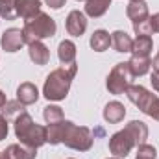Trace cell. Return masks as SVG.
Returning a JSON list of instances; mask_svg holds the SVG:
<instances>
[{
	"label": "cell",
	"mask_w": 159,
	"mask_h": 159,
	"mask_svg": "<svg viewBox=\"0 0 159 159\" xmlns=\"http://www.w3.org/2000/svg\"><path fill=\"white\" fill-rule=\"evenodd\" d=\"M17 100L22 104V106H32L39 100V91L37 87L32 83V81H24L19 85L17 89Z\"/></svg>",
	"instance_id": "obj_13"
},
{
	"label": "cell",
	"mask_w": 159,
	"mask_h": 159,
	"mask_svg": "<svg viewBox=\"0 0 159 159\" xmlns=\"http://www.w3.org/2000/svg\"><path fill=\"white\" fill-rule=\"evenodd\" d=\"M93 133L85 126H76L70 120H63V139L61 143L67 148L78 150V152H87L93 146Z\"/></svg>",
	"instance_id": "obj_4"
},
{
	"label": "cell",
	"mask_w": 159,
	"mask_h": 159,
	"mask_svg": "<svg viewBox=\"0 0 159 159\" xmlns=\"http://www.w3.org/2000/svg\"><path fill=\"white\" fill-rule=\"evenodd\" d=\"M124 117H126V107H124V104H120L117 100L109 102L104 107V119H106V122H109V124H119Z\"/></svg>",
	"instance_id": "obj_16"
},
{
	"label": "cell",
	"mask_w": 159,
	"mask_h": 159,
	"mask_svg": "<svg viewBox=\"0 0 159 159\" xmlns=\"http://www.w3.org/2000/svg\"><path fill=\"white\" fill-rule=\"evenodd\" d=\"M22 111H26V109H24V106H22L19 100H11V102H6V104H4V107H2V115H4L6 119L17 117V115H20Z\"/></svg>",
	"instance_id": "obj_25"
},
{
	"label": "cell",
	"mask_w": 159,
	"mask_h": 159,
	"mask_svg": "<svg viewBox=\"0 0 159 159\" xmlns=\"http://www.w3.org/2000/svg\"><path fill=\"white\" fill-rule=\"evenodd\" d=\"M150 81H152V87L159 93V72L154 70V72H152V76H150Z\"/></svg>",
	"instance_id": "obj_33"
},
{
	"label": "cell",
	"mask_w": 159,
	"mask_h": 159,
	"mask_svg": "<svg viewBox=\"0 0 159 159\" xmlns=\"http://www.w3.org/2000/svg\"><path fill=\"white\" fill-rule=\"evenodd\" d=\"M133 80H135V76H133L128 61L126 63H117L111 69L107 80H106V87L111 94H124L128 91V87L133 83Z\"/></svg>",
	"instance_id": "obj_5"
},
{
	"label": "cell",
	"mask_w": 159,
	"mask_h": 159,
	"mask_svg": "<svg viewBox=\"0 0 159 159\" xmlns=\"http://www.w3.org/2000/svg\"><path fill=\"white\" fill-rule=\"evenodd\" d=\"M28 54H30V59L39 67L46 65L50 61V50L43 41H35V43L28 44Z\"/></svg>",
	"instance_id": "obj_14"
},
{
	"label": "cell",
	"mask_w": 159,
	"mask_h": 159,
	"mask_svg": "<svg viewBox=\"0 0 159 159\" xmlns=\"http://www.w3.org/2000/svg\"><path fill=\"white\" fill-rule=\"evenodd\" d=\"M56 30H57L56 20L50 15H46V13H39L34 19L24 22V26H22L24 43L32 44L35 41H43L46 37H52V35H56Z\"/></svg>",
	"instance_id": "obj_3"
},
{
	"label": "cell",
	"mask_w": 159,
	"mask_h": 159,
	"mask_svg": "<svg viewBox=\"0 0 159 159\" xmlns=\"http://www.w3.org/2000/svg\"><path fill=\"white\" fill-rule=\"evenodd\" d=\"M131 148H135V141L131 139V135L126 129H120V131L111 135V139H109V152L113 154V157H119V159L126 157L131 152Z\"/></svg>",
	"instance_id": "obj_7"
},
{
	"label": "cell",
	"mask_w": 159,
	"mask_h": 159,
	"mask_svg": "<svg viewBox=\"0 0 159 159\" xmlns=\"http://www.w3.org/2000/svg\"><path fill=\"white\" fill-rule=\"evenodd\" d=\"M157 157V152L152 144H139L137 146V157L135 159H156Z\"/></svg>",
	"instance_id": "obj_27"
},
{
	"label": "cell",
	"mask_w": 159,
	"mask_h": 159,
	"mask_svg": "<svg viewBox=\"0 0 159 159\" xmlns=\"http://www.w3.org/2000/svg\"><path fill=\"white\" fill-rule=\"evenodd\" d=\"M15 11L17 17L30 20L41 13V0H15Z\"/></svg>",
	"instance_id": "obj_11"
},
{
	"label": "cell",
	"mask_w": 159,
	"mask_h": 159,
	"mask_svg": "<svg viewBox=\"0 0 159 159\" xmlns=\"http://www.w3.org/2000/svg\"><path fill=\"white\" fill-rule=\"evenodd\" d=\"M126 94H128L129 102H133L144 115H148V111L152 109L154 102L157 100V96H156L154 93H150L146 87H143V85H133V83L128 87Z\"/></svg>",
	"instance_id": "obj_6"
},
{
	"label": "cell",
	"mask_w": 159,
	"mask_h": 159,
	"mask_svg": "<svg viewBox=\"0 0 159 159\" xmlns=\"http://www.w3.org/2000/svg\"><path fill=\"white\" fill-rule=\"evenodd\" d=\"M154 48V41L150 35H137L131 46V56H141V57H150V52Z\"/></svg>",
	"instance_id": "obj_18"
},
{
	"label": "cell",
	"mask_w": 159,
	"mask_h": 159,
	"mask_svg": "<svg viewBox=\"0 0 159 159\" xmlns=\"http://www.w3.org/2000/svg\"><path fill=\"white\" fill-rule=\"evenodd\" d=\"M6 102H7V100H6V94L0 91V107H4V104H6Z\"/></svg>",
	"instance_id": "obj_35"
},
{
	"label": "cell",
	"mask_w": 159,
	"mask_h": 159,
	"mask_svg": "<svg viewBox=\"0 0 159 159\" xmlns=\"http://www.w3.org/2000/svg\"><path fill=\"white\" fill-rule=\"evenodd\" d=\"M78 72V65L76 63H70V65H61L59 69L52 70L46 80H44V85H43V94L46 100L50 102H59V100H65V96L69 94V89H70V83Z\"/></svg>",
	"instance_id": "obj_1"
},
{
	"label": "cell",
	"mask_w": 159,
	"mask_h": 159,
	"mask_svg": "<svg viewBox=\"0 0 159 159\" xmlns=\"http://www.w3.org/2000/svg\"><path fill=\"white\" fill-rule=\"evenodd\" d=\"M87 30V17L80 11V9H72L67 17V32L72 37H80L83 35Z\"/></svg>",
	"instance_id": "obj_9"
},
{
	"label": "cell",
	"mask_w": 159,
	"mask_h": 159,
	"mask_svg": "<svg viewBox=\"0 0 159 159\" xmlns=\"http://www.w3.org/2000/svg\"><path fill=\"white\" fill-rule=\"evenodd\" d=\"M152 67H154L156 72H159V50H157V54H156V57H154V61H152Z\"/></svg>",
	"instance_id": "obj_34"
},
{
	"label": "cell",
	"mask_w": 159,
	"mask_h": 159,
	"mask_svg": "<svg viewBox=\"0 0 159 159\" xmlns=\"http://www.w3.org/2000/svg\"><path fill=\"white\" fill-rule=\"evenodd\" d=\"M128 65H129L133 76L137 78V76H144V74L150 70L152 59H150V57H141V56H131V59L128 61Z\"/></svg>",
	"instance_id": "obj_22"
},
{
	"label": "cell",
	"mask_w": 159,
	"mask_h": 159,
	"mask_svg": "<svg viewBox=\"0 0 159 159\" xmlns=\"http://www.w3.org/2000/svg\"><path fill=\"white\" fill-rule=\"evenodd\" d=\"M109 44H111V35L106 30H96L91 35V48L94 52H106L109 48Z\"/></svg>",
	"instance_id": "obj_21"
},
{
	"label": "cell",
	"mask_w": 159,
	"mask_h": 159,
	"mask_svg": "<svg viewBox=\"0 0 159 159\" xmlns=\"http://www.w3.org/2000/svg\"><path fill=\"white\" fill-rule=\"evenodd\" d=\"M57 57H59L61 65L76 63V44H74L70 39L61 41L59 46H57Z\"/></svg>",
	"instance_id": "obj_17"
},
{
	"label": "cell",
	"mask_w": 159,
	"mask_h": 159,
	"mask_svg": "<svg viewBox=\"0 0 159 159\" xmlns=\"http://www.w3.org/2000/svg\"><path fill=\"white\" fill-rule=\"evenodd\" d=\"M7 131H9V126H7V119L0 113V141H4L7 137Z\"/></svg>",
	"instance_id": "obj_29"
},
{
	"label": "cell",
	"mask_w": 159,
	"mask_h": 159,
	"mask_svg": "<svg viewBox=\"0 0 159 159\" xmlns=\"http://www.w3.org/2000/svg\"><path fill=\"white\" fill-rule=\"evenodd\" d=\"M13 128H15V135L20 141V144L28 148H39L46 143V128L34 122L28 111H22L20 115L15 117Z\"/></svg>",
	"instance_id": "obj_2"
},
{
	"label": "cell",
	"mask_w": 159,
	"mask_h": 159,
	"mask_svg": "<svg viewBox=\"0 0 159 159\" xmlns=\"http://www.w3.org/2000/svg\"><path fill=\"white\" fill-rule=\"evenodd\" d=\"M78 2H81V0H78Z\"/></svg>",
	"instance_id": "obj_38"
},
{
	"label": "cell",
	"mask_w": 159,
	"mask_h": 159,
	"mask_svg": "<svg viewBox=\"0 0 159 159\" xmlns=\"http://www.w3.org/2000/svg\"><path fill=\"white\" fill-rule=\"evenodd\" d=\"M126 15L131 20V24H137V22H143V20L150 19L148 6H146L144 0H129V4L126 7Z\"/></svg>",
	"instance_id": "obj_10"
},
{
	"label": "cell",
	"mask_w": 159,
	"mask_h": 159,
	"mask_svg": "<svg viewBox=\"0 0 159 159\" xmlns=\"http://www.w3.org/2000/svg\"><path fill=\"white\" fill-rule=\"evenodd\" d=\"M124 129L131 135V139L135 141V146L144 144L146 139H148V126H146L143 120H131V122L126 124Z\"/></svg>",
	"instance_id": "obj_15"
},
{
	"label": "cell",
	"mask_w": 159,
	"mask_h": 159,
	"mask_svg": "<svg viewBox=\"0 0 159 159\" xmlns=\"http://www.w3.org/2000/svg\"><path fill=\"white\" fill-rule=\"evenodd\" d=\"M0 17L6 19V20H13V19H17L15 0H0Z\"/></svg>",
	"instance_id": "obj_26"
},
{
	"label": "cell",
	"mask_w": 159,
	"mask_h": 159,
	"mask_svg": "<svg viewBox=\"0 0 159 159\" xmlns=\"http://www.w3.org/2000/svg\"><path fill=\"white\" fill-rule=\"evenodd\" d=\"M61 139H63V120L56 122V124H48L46 126V143L61 144Z\"/></svg>",
	"instance_id": "obj_23"
},
{
	"label": "cell",
	"mask_w": 159,
	"mask_h": 159,
	"mask_svg": "<svg viewBox=\"0 0 159 159\" xmlns=\"http://www.w3.org/2000/svg\"><path fill=\"white\" fill-rule=\"evenodd\" d=\"M150 26H152V34H159V13H154L150 17Z\"/></svg>",
	"instance_id": "obj_31"
},
{
	"label": "cell",
	"mask_w": 159,
	"mask_h": 159,
	"mask_svg": "<svg viewBox=\"0 0 159 159\" xmlns=\"http://www.w3.org/2000/svg\"><path fill=\"white\" fill-rule=\"evenodd\" d=\"M107 159H119V157H107Z\"/></svg>",
	"instance_id": "obj_36"
},
{
	"label": "cell",
	"mask_w": 159,
	"mask_h": 159,
	"mask_svg": "<svg viewBox=\"0 0 159 159\" xmlns=\"http://www.w3.org/2000/svg\"><path fill=\"white\" fill-rule=\"evenodd\" d=\"M0 44H2V48L6 52H17V50H20L22 44H26L24 43V35H22V30H19V28L6 30L2 34V37H0Z\"/></svg>",
	"instance_id": "obj_8"
},
{
	"label": "cell",
	"mask_w": 159,
	"mask_h": 159,
	"mask_svg": "<svg viewBox=\"0 0 159 159\" xmlns=\"http://www.w3.org/2000/svg\"><path fill=\"white\" fill-rule=\"evenodd\" d=\"M109 6H111V0H85V13L93 19H98L106 15Z\"/></svg>",
	"instance_id": "obj_20"
},
{
	"label": "cell",
	"mask_w": 159,
	"mask_h": 159,
	"mask_svg": "<svg viewBox=\"0 0 159 159\" xmlns=\"http://www.w3.org/2000/svg\"><path fill=\"white\" fill-rule=\"evenodd\" d=\"M133 30H135V34H137V35H150V34H152L150 19H148V20H143V22L133 24Z\"/></svg>",
	"instance_id": "obj_28"
},
{
	"label": "cell",
	"mask_w": 159,
	"mask_h": 159,
	"mask_svg": "<svg viewBox=\"0 0 159 159\" xmlns=\"http://www.w3.org/2000/svg\"><path fill=\"white\" fill-rule=\"evenodd\" d=\"M37 148H28L24 144H9L4 152L2 159H35Z\"/></svg>",
	"instance_id": "obj_12"
},
{
	"label": "cell",
	"mask_w": 159,
	"mask_h": 159,
	"mask_svg": "<svg viewBox=\"0 0 159 159\" xmlns=\"http://www.w3.org/2000/svg\"><path fill=\"white\" fill-rule=\"evenodd\" d=\"M148 117H152L154 120H157V122H159V96H157V100L154 102V106H152V109L148 111Z\"/></svg>",
	"instance_id": "obj_30"
},
{
	"label": "cell",
	"mask_w": 159,
	"mask_h": 159,
	"mask_svg": "<svg viewBox=\"0 0 159 159\" xmlns=\"http://www.w3.org/2000/svg\"><path fill=\"white\" fill-rule=\"evenodd\" d=\"M111 44H113V48H115L117 52H120V54H126V52H131L133 39H131L126 32L117 30V32H113V34H111Z\"/></svg>",
	"instance_id": "obj_19"
},
{
	"label": "cell",
	"mask_w": 159,
	"mask_h": 159,
	"mask_svg": "<svg viewBox=\"0 0 159 159\" xmlns=\"http://www.w3.org/2000/svg\"><path fill=\"white\" fill-rule=\"evenodd\" d=\"M70 159H72V157H70Z\"/></svg>",
	"instance_id": "obj_39"
},
{
	"label": "cell",
	"mask_w": 159,
	"mask_h": 159,
	"mask_svg": "<svg viewBox=\"0 0 159 159\" xmlns=\"http://www.w3.org/2000/svg\"><path fill=\"white\" fill-rule=\"evenodd\" d=\"M44 2H46L52 9H61V7L65 6V2H67V0H44Z\"/></svg>",
	"instance_id": "obj_32"
},
{
	"label": "cell",
	"mask_w": 159,
	"mask_h": 159,
	"mask_svg": "<svg viewBox=\"0 0 159 159\" xmlns=\"http://www.w3.org/2000/svg\"><path fill=\"white\" fill-rule=\"evenodd\" d=\"M0 159H2V152H0Z\"/></svg>",
	"instance_id": "obj_37"
},
{
	"label": "cell",
	"mask_w": 159,
	"mask_h": 159,
	"mask_svg": "<svg viewBox=\"0 0 159 159\" xmlns=\"http://www.w3.org/2000/svg\"><path fill=\"white\" fill-rule=\"evenodd\" d=\"M43 117L46 120V124H56L63 120V109L59 106H46L43 111Z\"/></svg>",
	"instance_id": "obj_24"
}]
</instances>
